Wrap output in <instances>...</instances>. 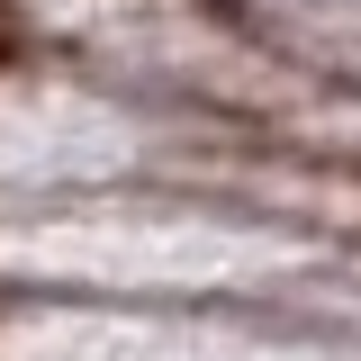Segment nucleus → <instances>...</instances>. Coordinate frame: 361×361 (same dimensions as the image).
<instances>
[{
  "mask_svg": "<svg viewBox=\"0 0 361 361\" xmlns=\"http://www.w3.org/2000/svg\"><path fill=\"white\" fill-rule=\"evenodd\" d=\"M0 361H361V334L271 307L0 298Z\"/></svg>",
  "mask_w": 361,
  "mask_h": 361,
  "instance_id": "f257e3e1",
  "label": "nucleus"
}]
</instances>
